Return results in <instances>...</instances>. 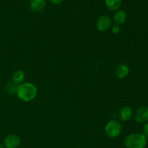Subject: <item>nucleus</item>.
Wrapping results in <instances>:
<instances>
[{"instance_id":"nucleus-2","label":"nucleus","mask_w":148,"mask_h":148,"mask_svg":"<svg viewBox=\"0 0 148 148\" xmlns=\"http://www.w3.org/2000/svg\"><path fill=\"white\" fill-rule=\"evenodd\" d=\"M124 145L127 148H145L147 145V137L141 133H132L126 137Z\"/></svg>"},{"instance_id":"nucleus-17","label":"nucleus","mask_w":148,"mask_h":148,"mask_svg":"<svg viewBox=\"0 0 148 148\" xmlns=\"http://www.w3.org/2000/svg\"><path fill=\"white\" fill-rule=\"evenodd\" d=\"M0 148H4V146H3L1 144H0Z\"/></svg>"},{"instance_id":"nucleus-7","label":"nucleus","mask_w":148,"mask_h":148,"mask_svg":"<svg viewBox=\"0 0 148 148\" xmlns=\"http://www.w3.org/2000/svg\"><path fill=\"white\" fill-rule=\"evenodd\" d=\"M130 72V68L125 64H120L116 67L115 75L119 79L126 77L129 75Z\"/></svg>"},{"instance_id":"nucleus-14","label":"nucleus","mask_w":148,"mask_h":148,"mask_svg":"<svg viewBox=\"0 0 148 148\" xmlns=\"http://www.w3.org/2000/svg\"><path fill=\"white\" fill-rule=\"evenodd\" d=\"M111 32H112L113 34H118V33L120 32L119 25L116 24L115 25L113 26L112 28H111Z\"/></svg>"},{"instance_id":"nucleus-11","label":"nucleus","mask_w":148,"mask_h":148,"mask_svg":"<svg viewBox=\"0 0 148 148\" xmlns=\"http://www.w3.org/2000/svg\"><path fill=\"white\" fill-rule=\"evenodd\" d=\"M114 20L115 21L116 24L118 25H121L125 23L127 20V14L124 10H119L116 11L114 15Z\"/></svg>"},{"instance_id":"nucleus-3","label":"nucleus","mask_w":148,"mask_h":148,"mask_svg":"<svg viewBox=\"0 0 148 148\" xmlns=\"http://www.w3.org/2000/svg\"><path fill=\"white\" fill-rule=\"evenodd\" d=\"M105 132L108 137L115 138L121 132V124L119 121L111 120L107 123L105 127Z\"/></svg>"},{"instance_id":"nucleus-10","label":"nucleus","mask_w":148,"mask_h":148,"mask_svg":"<svg viewBox=\"0 0 148 148\" xmlns=\"http://www.w3.org/2000/svg\"><path fill=\"white\" fill-rule=\"evenodd\" d=\"M46 4V3L45 0H32L30 4V7L32 11L38 12L45 8Z\"/></svg>"},{"instance_id":"nucleus-12","label":"nucleus","mask_w":148,"mask_h":148,"mask_svg":"<svg viewBox=\"0 0 148 148\" xmlns=\"http://www.w3.org/2000/svg\"><path fill=\"white\" fill-rule=\"evenodd\" d=\"M106 6L111 11H117L120 10L122 1L121 0H105Z\"/></svg>"},{"instance_id":"nucleus-18","label":"nucleus","mask_w":148,"mask_h":148,"mask_svg":"<svg viewBox=\"0 0 148 148\" xmlns=\"http://www.w3.org/2000/svg\"><path fill=\"white\" fill-rule=\"evenodd\" d=\"M31 1H32V0H31Z\"/></svg>"},{"instance_id":"nucleus-16","label":"nucleus","mask_w":148,"mask_h":148,"mask_svg":"<svg viewBox=\"0 0 148 148\" xmlns=\"http://www.w3.org/2000/svg\"><path fill=\"white\" fill-rule=\"evenodd\" d=\"M50 1L53 4H60L61 3L63 2L64 0H50Z\"/></svg>"},{"instance_id":"nucleus-8","label":"nucleus","mask_w":148,"mask_h":148,"mask_svg":"<svg viewBox=\"0 0 148 148\" xmlns=\"http://www.w3.org/2000/svg\"><path fill=\"white\" fill-rule=\"evenodd\" d=\"M133 111L130 106H124L119 111V118L122 121H127L132 117Z\"/></svg>"},{"instance_id":"nucleus-15","label":"nucleus","mask_w":148,"mask_h":148,"mask_svg":"<svg viewBox=\"0 0 148 148\" xmlns=\"http://www.w3.org/2000/svg\"><path fill=\"white\" fill-rule=\"evenodd\" d=\"M143 132H144V135L146 137H148V122L146 123L144 125V127H143Z\"/></svg>"},{"instance_id":"nucleus-4","label":"nucleus","mask_w":148,"mask_h":148,"mask_svg":"<svg viewBox=\"0 0 148 148\" xmlns=\"http://www.w3.org/2000/svg\"><path fill=\"white\" fill-rule=\"evenodd\" d=\"M111 25V20L108 15H102L98 19L96 23V27L99 31L104 32L110 28Z\"/></svg>"},{"instance_id":"nucleus-13","label":"nucleus","mask_w":148,"mask_h":148,"mask_svg":"<svg viewBox=\"0 0 148 148\" xmlns=\"http://www.w3.org/2000/svg\"><path fill=\"white\" fill-rule=\"evenodd\" d=\"M17 86L14 83H9L7 85V92L10 93V95H13V94L17 93Z\"/></svg>"},{"instance_id":"nucleus-5","label":"nucleus","mask_w":148,"mask_h":148,"mask_svg":"<svg viewBox=\"0 0 148 148\" xmlns=\"http://www.w3.org/2000/svg\"><path fill=\"white\" fill-rule=\"evenodd\" d=\"M21 143L20 137L16 134H10L4 139V144L7 148H17Z\"/></svg>"},{"instance_id":"nucleus-1","label":"nucleus","mask_w":148,"mask_h":148,"mask_svg":"<svg viewBox=\"0 0 148 148\" xmlns=\"http://www.w3.org/2000/svg\"><path fill=\"white\" fill-rule=\"evenodd\" d=\"M17 95L20 100L25 102L32 101L37 95V88L30 82H25L17 86Z\"/></svg>"},{"instance_id":"nucleus-9","label":"nucleus","mask_w":148,"mask_h":148,"mask_svg":"<svg viewBox=\"0 0 148 148\" xmlns=\"http://www.w3.org/2000/svg\"><path fill=\"white\" fill-rule=\"evenodd\" d=\"M25 79V75L22 69H17V70L14 71V73L12 74V79L13 83H14L15 85H20L23 84Z\"/></svg>"},{"instance_id":"nucleus-6","label":"nucleus","mask_w":148,"mask_h":148,"mask_svg":"<svg viewBox=\"0 0 148 148\" xmlns=\"http://www.w3.org/2000/svg\"><path fill=\"white\" fill-rule=\"evenodd\" d=\"M135 120L139 123H145L148 121V107L143 106L137 109L134 114Z\"/></svg>"}]
</instances>
